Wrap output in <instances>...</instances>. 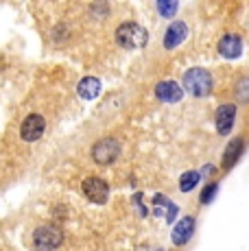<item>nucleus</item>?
Masks as SVG:
<instances>
[{"mask_svg":"<svg viewBox=\"0 0 249 251\" xmlns=\"http://www.w3.org/2000/svg\"><path fill=\"white\" fill-rule=\"evenodd\" d=\"M116 44L124 48V50H133V48H145L149 42V33L136 22H123L118 24L116 33H114Z\"/></svg>","mask_w":249,"mask_h":251,"instance_id":"obj_1","label":"nucleus"},{"mask_svg":"<svg viewBox=\"0 0 249 251\" xmlns=\"http://www.w3.org/2000/svg\"><path fill=\"white\" fill-rule=\"evenodd\" d=\"M181 81H184V90L188 92L190 96H195V99L208 96L214 85L212 75L205 68H188L184 72V76H181Z\"/></svg>","mask_w":249,"mask_h":251,"instance_id":"obj_2","label":"nucleus"},{"mask_svg":"<svg viewBox=\"0 0 249 251\" xmlns=\"http://www.w3.org/2000/svg\"><path fill=\"white\" fill-rule=\"evenodd\" d=\"M31 243L37 251H55L61 243H64V231H61V227H57V225H52V223H44L33 231Z\"/></svg>","mask_w":249,"mask_h":251,"instance_id":"obj_3","label":"nucleus"},{"mask_svg":"<svg viewBox=\"0 0 249 251\" xmlns=\"http://www.w3.org/2000/svg\"><path fill=\"white\" fill-rule=\"evenodd\" d=\"M121 155V142L116 138H103L92 147V160L99 166H112Z\"/></svg>","mask_w":249,"mask_h":251,"instance_id":"obj_4","label":"nucleus"},{"mask_svg":"<svg viewBox=\"0 0 249 251\" xmlns=\"http://www.w3.org/2000/svg\"><path fill=\"white\" fill-rule=\"evenodd\" d=\"M81 190H83L85 199L97 205L107 203V199H109V186L100 177H85L83 183H81Z\"/></svg>","mask_w":249,"mask_h":251,"instance_id":"obj_5","label":"nucleus"},{"mask_svg":"<svg viewBox=\"0 0 249 251\" xmlns=\"http://www.w3.org/2000/svg\"><path fill=\"white\" fill-rule=\"evenodd\" d=\"M46 131V118L42 114H28L20 123V138L25 142H35L44 136Z\"/></svg>","mask_w":249,"mask_h":251,"instance_id":"obj_6","label":"nucleus"},{"mask_svg":"<svg viewBox=\"0 0 249 251\" xmlns=\"http://www.w3.org/2000/svg\"><path fill=\"white\" fill-rule=\"evenodd\" d=\"M234 123H236V105L234 103H223L217 107V114H214V125H217V131L221 136H227L232 131Z\"/></svg>","mask_w":249,"mask_h":251,"instance_id":"obj_7","label":"nucleus"},{"mask_svg":"<svg viewBox=\"0 0 249 251\" xmlns=\"http://www.w3.org/2000/svg\"><path fill=\"white\" fill-rule=\"evenodd\" d=\"M219 55L223 59H238L243 55V40L236 35V33H227L219 40Z\"/></svg>","mask_w":249,"mask_h":251,"instance_id":"obj_8","label":"nucleus"},{"mask_svg":"<svg viewBox=\"0 0 249 251\" xmlns=\"http://www.w3.org/2000/svg\"><path fill=\"white\" fill-rule=\"evenodd\" d=\"M155 96L162 100V103H179L181 96H184V90L179 88V83L177 81H160V83L155 85Z\"/></svg>","mask_w":249,"mask_h":251,"instance_id":"obj_9","label":"nucleus"},{"mask_svg":"<svg viewBox=\"0 0 249 251\" xmlns=\"http://www.w3.org/2000/svg\"><path fill=\"white\" fill-rule=\"evenodd\" d=\"M188 37V24L186 22H171V26L166 28L164 33V48L166 50H173V48H177L181 44V42Z\"/></svg>","mask_w":249,"mask_h":251,"instance_id":"obj_10","label":"nucleus"},{"mask_svg":"<svg viewBox=\"0 0 249 251\" xmlns=\"http://www.w3.org/2000/svg\"><path fill=\"white\" fill-rule=\"evenodd\" d=\"M193 234H195V216H184V219L175 225L171 238H173L175 247H184V245L193 238Z\"/></svg>","mask_w":249,"mask_h":251,"instance_id":"obj_11","label":"nucleus"},{"mask_svg":"<svg viewBox=\"0 0 249 251\" xmlns=\"http://www.w3.org/2000/svg\"><path fill=\"white\" fill-rule=\"evenodd\" d=\"M243 149H245V140L243 138H232L229 140L227 147H225V151H223V162H221L223 171H229V168L238 162V157L243 155Z\"/></svg>","mask_w":249,"mask_h":251,"instance_id":"obj_12","label":"nucleus"},{"mask_svg":"<svg viewBox=\"0 0 249 251\" xmlns=\"http://www.w3.org/2000/svg\"><path fill=\"white\" fill-rule=\"evenodd\" d=\"M76 92H79V96L81 99H85V100L97 99V96L100 94V81L97 79V76H85V79L79 81Z\"/></svg>","mask_w":249,"mask_h":251,"instance_id":"obj_13","label":"nucleus"},{"mask_svg":"<svg viewBox=\"0 0 249 251\" xmlns=\"http://www.w3.org/2000/svg\"><path fill=\"white\" fill-rule=\"evenodd\" d=\"M199 179H201V175L197 171H188V173H184L181 175V179H179V190L181 192H190L195 186L199 183Z\"/></svg>","mask_w":249,"mask_h":251,"instance_id":"obj_14","label":"nucleus"},{"mask_svg":"<svg viewBox=\"0 0 249 251\" xmlns=\"http://www.w3.org/2000/svg\"><path fill=\"white\" fill-rule=\"evenodd\" d=\"M177 7H179L177 0H157V11L162 18H173L177 13Z\"/></svg>","mask_w":249,"mask_h":251,"instance_id":"obj_15","label":"nucleus"},{"mask_svg":"<svg viewBox=\"0 0 249 251\" xmlns=\"http://www.w3.org/2000/svg\"><path fill=\"white\" fill-rule=\"evenodd\" d=\"M217 192H219V183L217 181H210L208 186L203 188V190H201V197H199V203L201 205H208L210 201L214 199V197H217Z\"/></svg>","mask_w":249,"mask_h":251,"instance_id":"obj_16","label":"nucleus"},{"mask_svg":"<svg viewBox=\"0 0 249 251\" xmlns=\"http://www.w3.org/2000/svg\"><path fill=\"white\" fill-rule=\"evenodd\" d=\"M238 99L249 100V79H243L241 85H238Z\"/></svg>","mask_w":249,"mask_h":251,"instance_id":"obj_17","label":"nucleus"},{"mask_svg":"<svg viewBox=\"0 0 249 251\" xmlns=\"http://www.w3.org/2000/svg\"><path fill=\"white\" fill-rule=\"evenodd\" d=\"M214 173V166L212 164H208V166H203V175H212Z\"/></svg>","mask_w":249,"mask_h":251,"instance_id":"obj_18","label":"nucleus"}]
</instances>
